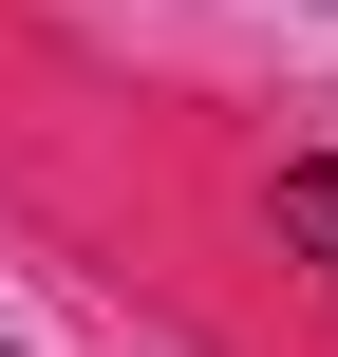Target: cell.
<instances>
[{
	"label": "cell",
	"mask_w": 338,
	"mask_h": 357,
	"mask_svg": "<svg viewBox=\"0 0 338 357\" xmlns=\"http://www.w3.org/2000/svg\"><path fill=\"white\" fill-rule=\"evenodd\" d=\"M282 245H320V264H338V169H282Z\"/></svg>",
	"instance_id": "1"
}]
</instances>
